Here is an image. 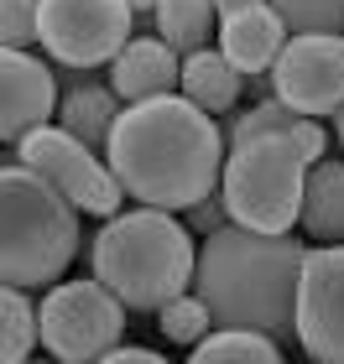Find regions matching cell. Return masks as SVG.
Here are the masks:
<instances>
[{
	"label": "cell",
	"instance_id": "6da1fadb",
	"mask_svg": "<svg viewBox=\"0 0 344 364\" xmlns=\"http://www.w3.org/2000/svg\"><path fill=\"white\" fill-rule=\"evenodd\" d=\"M224 156H229L224 125L188 94L125 105L105 146V161L115 167L120 188L141 208H167V213H188L209 193H219Z\"/></svg>",
	"mask_w": 344,
	"mask_h": 364
},
{
	"label": "cell",
	"instance_id": "7a4b0ae2",
	"mask_svg": "<svg viewBox=\"0 0 344 364\" xmlns=\"http://www.w3.org/2000/svg\"><path fill=\"white\" fill-rule=\"evenodd\" d=\"M313 245L298 235H261L229 224L204 240L193 291L209 302L214 328H251L266 338H298V287Z\"/></svg>",
	"mask_w": 344,
	"mask_h": 364
},
{
	"label": "cell",
	"instance_id": "3957f363",
	"mask_svg": "<svg viewBox=\"0 0 344 364\" xmlns=\"http://www.w3.org/2000/svg\"><path fill=\"white\" fill-rule=\"evenodd\" d=\"M89 266L125 307L162 312L172 296L193 291L199 245L193 229L167 208H120L100 224Z\"/></svg>",
	"mask_w": 344,
	"mask_h": 364
},
{
	"label": "cell",
	"instance_id": "277c9868",
	"mask_svg": "<svg viewBox=\"0 0 344 364\" xmlns=\"http://www.w3.org/2000/svg\"><path fill=\"white\" fill-rule=\"evenodd\" d=\"M78 255V208L21 161L0 167V276L6 287H58Z\"/></svg>",
	"mask_w": 344,
	"mask_h": 364
},
{
	"label": "cell",
	"instance_id": "5b68a950",
	"mask_svg": "<svg viewBox=\"0 0 344 364\" xmlns=\"http://www.w3.org/2000/svg\"><path fill=\"white\" fill-rule=\"evenodd\" d=\"M308 172L313 161L298 151L292 136H256L245 146H229L219 177L229 219L261 235H292V224H303Z\"/></svg>",
	"mask_w": 344,
	"mask_h": 364
},
{
	"label": "cell",
	"instance_id": "8992f818",
	"mask_svg": "<svg viewBox=\"0 0 344 364\" xmlns=\"http://www.w3.org/2000/svg\"><path fill=\"white\" fill-rule=\"evenodd\" d=\"M42 349L63 364H100L120 349L125 333V302L100 276L89 281H58L42 296Z\"/></svg>",
	"mask_w": 344,
	"mask_h": 364
},
{
	"label": "cell",
	"instance_id": "52a82bcc",
	"mask_svg": "<svg viewBox=\"0 0 344 364\" xmlns=\"http://www.w3.org/2000/svg\"><path fill=\"white\" fill-rule=\"evenodd\" d=\"M16 161L31 167L37 177H47L78 213H94V219H115V213H120V198H130L120 188V177H115V167L105 161V151L84 146L63 125L31 130V136L16 146Z\"/></svg>",
	"mask_w": 344,
	"mask_h": 364
},
{
	"label": "cell",
	"instance_id": "ba28073f",
	"mask_svg": "<svg viewBox=\"0 0 344 364\" xmlns=\"http://www.w3.org/2000/svg\"><path fill=\"white\" fill-rule=\"evenodd\" d=\"M136 16L125 0H42V53L68 73L110 68L125 53Z\"/></svg>",
	"mask_w": 344,
	"mask_h": 364
},
{
	"label": "cell",
	"instance_id": "9c48e42d",
	"mask_svg": "<svg viewBox=\"0 0 344 364\" xmlns=\"http://www.w3.org/2000/svg\"><path fill=\"white\" fill-rule=\"evenodd\" d=\"M276 99L308 120L344 109V37H287L271 68Z\"/></svg>",
	"mask_w": 344,
	"mask_h": 364
},
{
	"label": "cell",
	"instance_id": "30bf717a",
	"mask_svg": "<svg viewBox=\"0 0 344 364\" xmlns=\"http://www.w3.org/2000/svg\"><path fill=\"white\" fill-rule=\"evenodd\" d=\"M298 343L313 364H344V245H313L298 287Z\"/></svg>",
	"mask_w": 344,
	"mask_h": 364
},
{
	"label": "cell",
	"instance_id": "8fae6325",
	"mask_svg": "<svg viewBox=\"0 0 344 364\" xmlns=\"http://www.w3.org/2000/svg\"><path fill=\"white\" fill-rule=\"evenodd\" d=\"M63 109L58 73L47 68L37 53H0V141L21 146L31 130L53 125V114Z\"/></svg>",
	"mask_w": 344,
	"mask_h": 364
},
{
	"label": "cell",
	"instance_id": "7c38bea8",
	"mask_svg": "<svg viewBox=\"0 0 344 364\" xmlns=\"http://www.w3.org/2000/svg\"><path fill=\"white\" fill-rule=\"evenodd\" d=\"M110 89L120 94L125 105L177 94L183 89V53H172L162 37H130L125 53L110 63Z\"/></svg>",
	"mask_w": 344,
	"mask_h": 364
},
{
	"label": "cell",
	"instance_id": "4fadbf2b",
	"mask_svg": "<svg viewBox=\"0 0 344 364\" xmlns=\"http://www.w3.org/2000/svg\"><path fill=\"white\" fill-rule=\"evenodd\" d=\"M287 37H292V31H287L282 16H276L271 0H266V6H251V11H235V16L219 21V53L235 63L245 78L271 73L276 58H282V47H287Z\"/></svg>",
	"mask_w": 344,
	"mask_h": 364
},
{
	"label": "cell",
	"instance_id": "5bb4252c",
	"mask_svg": "<svg viewBox=\"0 0 344 364\" xmlns=\"http://www.w3.org/2000/svg\"><path fill=\"white\" fill-rule=\"evenodd\" d=\"M177 94H188L193 105L209 109V114H229L235 99L245 94V73L219 53V47H204V53L183 58V89Z\"/></svg>",
	"mask_w": 344,
	"mask_h": 364
},
{
	"label": "cell",
	"instance_id": "9a60e30c",
	"mask_svg": "<svg viewBox=\"0 0 344 364\" xmlns=\"http://www.w3.org/2000/svg\"><path fill=\"white\" fill-rule=\"evenodd\" d=\"M125 114V105H120V94H115L110 84H73L68 94H63V109H58V125L63 130H73L84 146H94V151H105L110 146V130H115V120Z\"/></svg>",
	"mask_w": 344,
	"mask_h": 364
},
{
	"label": "cell",
	"instance_id": "2e32d148",
	"mask_svg": "<svg viewBox=\"0 0 344 364\" xmlns=\"http://www.w3.org/2000/svg\"><path fill=\"white\" fill-rule=\"evenodd\" d=\"M303 229L313 245H344V161L334 156L313 161L303 198Z\"/></svg>",
	"mask_w": 344,
	"mask_h": 364
},
{
	"label": "cell",
	"instance_id": "e0dca14e",
	"mask_svg": "<svg viewBox=\"0 0 344 364\" xmlns=\"http://www.w3.org/2000/svg\"><path fill=\"white\" fill-rule=\"evenodd\" d=\"M157 37L172 53H204L219 47V6L214 0H162L157 6Z\"/></svg>",
	"mask_w": 344,
	"mask_h": 364
},
{
	"label": "cell",
	"instance_id": "ac0fdd59",
	"mask_svg": "<svg viewBox=\"0 0 344 364\" xmlns=\"http://www.w3.org/2000/svg\"><path fill=\"white\" fill-rule=\"evenodd\" d=\"M42 343V307L21 287L0 291V364H31Z\"/></svg>",
	"mask_w": 344,
	"mask_h": 364
},
{
	"label": "cell",
	"instance_id": "d6986e66",
	"mask_svg": "<svg viewBox=\"0 0 344 364\" xmlns=\"http://www.w3.org/2000/svg\"><path fill=\"white\" fill-rule=\"evenodd\" d=\"M188 364H287L276 338L251 333V328H214L204 343H193Z\"/></svg>",
	"mask_w": 344,
	"mask_h": 364
},
{
	"label": "cell",
	"instance_id": "ffe728a7",
	"mask_svg": "<svg viewBox=\"0 0 344 364\" xmlns=\"http://www.w3.org/2000/svg\"><path fill=\"white\" fill-rule=\"evenodd\" d=\"M303 120H308V114H298L292 105H282V99H261V105H251V109H240V114L224 120V141L245 146L256 136H292Z\"/></svg>",
	"mask_w": 344,
	"mask_h": 364
},
{
	"label": "cell",
	"instance_id": "44dd1931",
	"mask_svg": "<svg viewBox=\"0 0 344 364\" xmlns=\"http://www.w3.org/2000/svg\"><path fill=\"white\" fill-rule=\"evenodd\" d=\"M157 328H162L167 343H204L214 333V312H209V302L199 291H183V296H172V302L157 312Z\"/></svg>",
	"mask_w": 344,
	"mask_h": 364
},
{
	"label": "cell",
	"instance_id": "7402d4cb",
	"mask_svg": "<svg viewBox=\"0 0 344 364\" xmlns=\"http://www.w3.org/2000/svg\"><path fill=\"white\" fill-rule=\"evenodd\" d=\"M292 37H344V0H271Z\"/></svg>",
	"mask_w": 344,
	"mask_h": 364
},
{
	"label": "cell",
	"instance_id": "603a6c76",
	"mask_svg": "<svg viewBox=\"0 0 344 364\" xmlns=\"http://www.w3.org/2000/svg\"><path fill=\"white\" fill-rule=\"evenodd\" d=\"M0 47L11 53L42 47V0H0Z\"/></svg>",
	"mask_w": 344,
	"mask_h": 364
},
{
	"label": "cell",
	"instance_id": "cb8c5ba5",
	"mask_svg": "<svg viewBox=\"0 0 344 364\" xmlns=\"http://www.w3.org/2000/svg\"><path fill=\"white\" fill-rule=\"evenodd\" d=\"M183 224L193 229V235H219V229H229V224H235V219H229V203H224V193H209L204 198V203H193L188 213H183Z\"/></svg>",
	"mask_w": 344,
	"mask_h": 364
},
{
	"label": "cell",
	"instance_id": "d4e9b609",
	"mask_svg": "<svg viewBox=\"0 0 344 364\" xmlns=\"http://www.w3.org/2000/svg\"><path fill=\"white\" fill-rule=\"evenodd\" d=\"M292 141H298V151H303L308 161H323V156H329V136H323L318 120H303L298 130H292Z\"/></svg>",
	"mask_w": 344,
	"mask_h": 364
},
{
	"label": "cell",
	"instance_id": "484cf974",
	"mask_svg": "<svg viewBox=\"0 0 344 364\" xmlns=\"http://www.w3.org/2000/svg\"><path fill=\"white\" fill-rule=\"evenodd\" d=\"M100 364H172V359H167V354H157V349H125V343H120V349L105 354Z\"/></svg>",
	"mask_w": 344,
	"mask_h": 364
},
{
	"label": "cell",
	"instance_id": "4316f807",
	"mask_svg": "<svg viewBox=\"0 0 344 364\" xmlns=\"http://www.w3.org/2000/svg\"><path fill=\"white\" fill-rule=\"evenodd\" d=\"M130 16H136V26H157V6L162 0H125Z\"/></svg>",
	"mask_w": 344,
	"mask_h": 364
},
{
	"label": "cell",
	"instance_id": "83f0119b",
	"mask_svg": "<svg viewBox=\"0 0 344 364\" xmlns=\"http://www.w3.org/2000/svg\"><path fill=\"white\" fill-rule=\"evenodd\" d=\"M214 6H219V21H224V16H235V11H251V6H266V0H214Z\"/></svg>",
	"mask_w": 344,
	"mask_h": 364
},
{
	"label": "cell",
	"instance_id": "f1b7e54d",
	"mask_svg": "<svg viewBox=\"0 0 344 364\" xmlns=\"http://www.w3.org/2000/svg\"><path fill=\"white\" fill-rule=\"evenodd\" d=\"M334 141H339V146H344V109H339V114H334Z\"/></svg>",
	"mask_w": 344,
	"mask_h": 364
},
{
	"label": "cell",
	"instance_id": "f546056e",
	"mask_svg": "<svg viewBox=\"0 0 344 364\" xmlns=\"http://www.w3.org/2000/svg\"><path fill=\"white\" fill-rule=\"evenodd\" d=\"M31 364H63V359H31Z\"/></svg>",
	"mask_w": 344,
	"mask_h": 364
}]
</instances>
